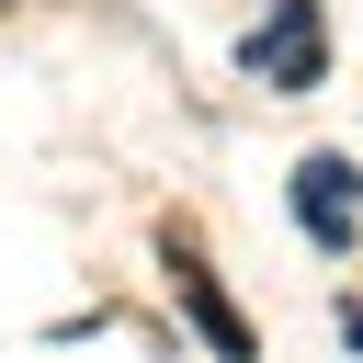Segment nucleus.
<instances>
[{
    "label": "nucleus",
    "mask_w": 363,
    "mask_h": 363,
    "mask_svg": "<svg viewBox=\"0 0 363 363\" xmlns=\"http://www.w3.org/2000/svg\"><path fill=\"white\" fill-rule=\"evenodd\" d=\"M170 284H182V306H193V329H204V340H216L227 363H250V318H238V306L216 295V272L193 261V238H170Z\"/></svg>",
    "instance_id": "7ed1b4c3"
},
{
    "label": "nucleus",
    "mask_w": 363,
    "mask_h": 363,
    "mask_svg": "<svg viewBox=\"0 0 363 363\" xmlns=\"http://www.w3.org/2000/svg\"><path fill=\"white\" fill-rule=\"evenodd\" d=\"M318 68H329L318 0H272V23L250 34V79H261V91H318Z\"/></svg>",
    "instance_id": "f257e3e1"
},
{
    "label": "nucleus",
    "mask_w": 363,
    "mask_h": 363,
    "mask_svg": "<svg viewBox=\"0 0 363 363\" xmlns=\"http://www.w3.org/2000/svg\"><path fill=\"white\" fill-rule=\"evenodd\" d=\"M295 216H306V238H318V250H352V216H363V193H352V159H340V147L295 159Z\"/></svg>",
    "instance_id": "f03ea898"
}]
</instances>
